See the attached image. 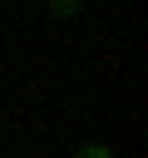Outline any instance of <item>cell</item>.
Instances as JSON below:
<instances>
[{"instance_id": "obj_1", "label": "cell", "mask_w": 148, "mask_h": 158, "mask_svg": "<svg viewBox=\"0 0 148 158\" xmlns=\"http://www.w3.org/2000/svg\"><path fill=\"white\" fill-rule=\"evenodd\" d=\"M49 10H54V15H59V20H69V15H74V10H79V0H49Z\"/></svg>"}, {"instance_id": "obj_2", "label": "cell", "mask_w": 148, "mask_h": 158, "mask_svg": "<svg viewBox=\"0 0 148 158\" xmlns=\"http://www.w3.org/2000/svg\"><path fill=\"white\" fill-rule=\"evenodd\" d=\"M79 158H113V153H109L104 143H89V148H79Z\"/></svg>"}]
</instances>
